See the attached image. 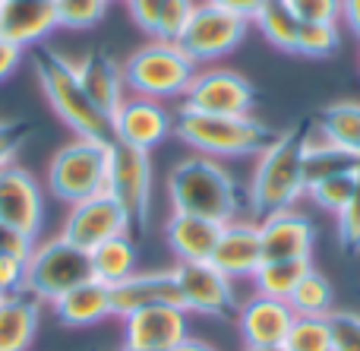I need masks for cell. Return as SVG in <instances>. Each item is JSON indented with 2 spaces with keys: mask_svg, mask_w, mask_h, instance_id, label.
<instances>
[{
  "mask_svg": "<svg viewBox=\"0 0 360 351\" xmlns=\"http://www.w3.org/2000/svg\"><path fill=\"white\" fill-rule=\"evenodd\" d=\"M234 323L247 348H281L288 333H291L294 310L288 307V301L253 295L247 301H240Z\"/></svg>",
  "mask_w": 360,
  "mask_h": 351,
  "instance_id": "2e32d148",
  "label": "cell"
},
{
  "mask_svg": "<svg viewBox=\"0 0 360 351\" xmlns=\"http://www.w3.org/2000/svg\"><path fill=\"white\" fill-rule=\"evenodd\" d=\"M0 298H4V295H0Z\"/></svg>",
  "mask_w": 360,
  "mask_h": 351,
  "instance_id": "681fc988",
  "label": "cell"
},
{
  "mask_svg": "<svg viewBox=\"0 0 360 351\" xmlns=\"http://www.w3.org/2000/svg\"><path fill=\"white\" fill-rule=\"evenodd\" d=\"M25 291V260L0 253V295Z\"/></svg>",
  "mask_w": 360,
  "mask_h": 351,
  "instance_id": "ab89813d",
  "label": "cell"
},
{
  "mask_svg": "<svg viewBox=\"0 0 360 351\" xmlns=\"http://www.w3.org/2000/svg\"><path fill=\"white\" fill-rule=\"evenodd\" d=\"M262 260H310L316 228L300 209H281L259 219Z\"/></svg>",
  "mask_w": 360,
  "mask_h": 351,
  "instance_id": "ac0fdd59",
  "label": "cell"
},
{
  "mask_svg": "<svg viewBox=\"0 0 360 351\" xmlns=\"http://www.w3.org/2000/svg\"><path fill=\"white\" fill-rule=\"evenodd\" d=\"M105 190L124 206L133 228H146L149 212H152V158H149V152L111 139Z\"/></svg>",
  "mask_w": 360,
  "mask_h": 351,
  "instance_id": "30bf717a",
  "label": "cell"
},
{
  "mask_svg": "<svg viewBox=\"0 0 360 351\" xmlns=\"http://www.w3.org/2000/svg\"><path fill=\"white\" fill-rule=\"evenodd\" d=\"M29 139V127L19 120H0V168L13 165L16 152L22 149V143Z\"/></svg>",
  "mask_w": 360,
  "mask_h": 351,
  "instance_id": "f35d334b",
  "label": "cell"
},
{
  "mask_svg": "<svg viewBox=\"0 0 360 351\" xmlns=\"http://www.w3.org/2000/svg\"><path fill=\"white\" fill-rule=\"evenodd\" d=\"M313 127L326 143L360 155V101H332L319 111Z\"/></svg>",
  "mask_w": 360,
  "mask_h": 351,
  "instance_id": "4316f807",
  "label": "cell"
},
{
  "mask_svg": "<svg viewBox=\"0 0 360 351\" xmlns=\"http://www.w3.org/2000/svg\"><path fill=\"white\" fill-rule=\"evenodd\" d=\"M57 16V29H92L101 23L108 0H51Z\"/></svg>",
  "mask_w": 360,
  "mask_h": 351,
  "instance_id": "836d02e7",
  "label": "cell"
},
{
  "mask_svg": "<svg viewBox=\"0 0 360 351\" xmlns=\"http://www.w3.org/2000/svg\"><path fill=\"white\" fill-rule=\"evenodd\" d=\"M218 234H221V225L199 215L171 212V219L165 222V241L177 263H205L218 244Z\"/></svg>",
  "mask_w": 360,
  "mask_h": 351,
  "instance_id": "7402d4cb",
  "label": "cell"
},
{
  "mask_svg": "<svg viewBox=\"0 0 360 351\" xmlns=\"http://www.w3.org/2000/svg\"><path fill=\"white\" fill-rule=\"evenodd\" d=\"M127 10H130L133 23L146 32V35L155 38V25H158V10H162V0H127Z\"/></svg>",
  "mask_w": 360,
  "mask_h": 351,
  "instance_id": "60d3db41",
  "label": "cell"
},
{
  "mask_svg": "<svg viewBox=\"0 0 360 351\" xmlns=\"http://www.w3.org/2000/svg\"><path fill=\"white\" fill-rule=\"evenodd\" d=\"M338 219V244L348 253L360 250V177H357V190L348 200V206L335 215Z\"/></svg>",
  "mask_w": 360,
  "mask_h": 351,
  "instance_id": "8d00e7d4",
  "label": "cell"
},
{
  "mask_svg": "<svg viewBox=\"0 0 360 351\" xmlns=\"http://www.w3.org/2000/svg\"><path fill=\"white\" fill-rule=\"evenodd\" d=\"M247 351H285V348H247Z\"/></svg>",
  "mask_w": 360,
  "mask_h": 351,
  "instance_id": "bcb514c9",
  "label": "cell"
},
{
  "mask_svg": "<svg viewBox=\"0 0 360 351\" xmlns=\"http://www.w3.org/2000/svg\"><path fill=\"white\" fill-rule=\"evenodd\" d=\"M345 171H360V155L326 143V139L316 133V127L310 124L307 143H304V181H307V187L316 181H326V177H332V174H345Z\"/></svg>",
  "mask_w": 360,
  "mask_h": 351,
  "instance_id": "d4e9b609",
  "label": "cell"
},
{
  "mask_svg": "<svg viewBox=\"0 0 360 351\" xmlns=\"http://www.w3.org/2000/svg\"><path fill=\"white\" fill-rule=\"evenodd\" d=\"M300 23H338L342 0H288Z\"/></svg>",
  "mask_w": 360,
  "mask_h": 351,
  "instance_id": "74e56055",
  "label": "cell"
},
{
  "mask_svg": "<svg viewBox=\"0 0 360 351\" xmlns=\"http://www.w3.org/2000/svg\"><path fill=\"white\" fill-rule=\"evenodd\" d=\"M108 4H111V0H108Z\"/></svg>",
  "mask_w": 360,
  "mask_h": 351,
  "instance_id": "c3c4849f",
  "label": "cell"
},
{
  "mask_svg": "<svg viewBox=\"0 0 360 351\" xmlns=\"http://www.w3.org/2000/svg\"><path fill=\"white\" fill-rule=\"evenodd\" d=\"M89 253L67 244L63 238H51L44 244H35L25 260V291L38 301L54 304L70 288L89 282Z\"/></svg>",
  "mask_w": 360,
  "mask_h": 351,
  "instance_id": "52a82bcc",
  "label": "cell"
},
{
  "mask_svg": "<svg viewBox=\"0 0 360 351\" xmlns=\"http://www.w3.org/2000/svg\"><path fill=\"white\" fill-rule=\"evenodd\" d=\"M76 67V76H79L82 92L89 95L95 108H98L105 117H114L120 105L127 98V86H124V70H120L117 60H111L108 54L95 51V54L82 57Z\"/></svg>",
  "mask_w": 360,
  "mask_h": 351,
  "instance_id": "44dd1931",
  "label": "cell"
},
{
  "mask_svg": "<svg viewBox=\"0 0 360 351\" xmlns=\"http://www.w3.org/2000/svg\"><path fill=\"white\" fill-rule=\"evenodd\" d=\"M120 351H127V348H120Z\"/></svg>",
  "mask_w": 360,
  "mask_h": 351,
  "instance_id": "7dc6e473",
  "label": "cell"
},
{
  "mask_svg": "<svg viewBox=\"0 0 360 351\" xmlns=\"http://www.w3.org/2000/svg\"><path fill=\"white\" fill-rule=\"evenodd\" d=\"M51 307L63 326H95V323L111 317V288L89 279V282L70 288L67 295H60Z\"/></svg>",
  "mask_w": 360,
  "mask_h": 351,
  "instance_id": "cb8c5ba5",
  "label": "cell"
},
{
  "mask_svg": "<svg viewBox=\"0 0 360 351\" xmlns=\"http://www.w3.org/2000/svg\"><path fill=\"white\" fill-rule=\"evenodd\" d=\"M41 323V301L29 291L0 298V351H29Z\"/></svg>",
  "mask_w": 360,
  "mask_h": 351,
  "instance_id": "603a6c76",
  "label": "cell"
},
{
  "mask_svg": "<svg viewBox=\"0 0 360 351\" xmlns=\"http://www.w3.org/2000/svg\"><path fill=\"white\" fill-rule=\"evenodd\" d=\"M209 263L218 272L231 279V282H240V279H253V272L262 263V241H259V222L253 219H234L228 225H221L218 234V244L212 250Z\"/></svg>",
  "mask_w": 360,
  "mask_h": 351,
  "instance_id": "e0dca14e",
  "label": "cell"
},
{
  "mask_svg": "<svg viewBox=\"0 0 360 351\" xmlns=\"http://www.w3.org/2000/svg\"><path fill=\"white\" fill-rule=\"evenodd\" d=\"M124 86L130 95L139 98H184L186 86L196 76V63L180 51L177 42H162L152 38L149 44L136 48L124 60Z\"/></svg>",
  "mask_w": 360,
  "mask_h": 351,
  "instance_id": "5b68a950",
  "label": "cell"
},
{
  "mask_svg": "<svg viewBox=\"0 0 360 351\" xmlns=\"http://www.w3.org/2000/svg\"><path fill=\"white\" fill-rule=\"evenodd\" d=\"M338 23H300L297 29V44H294V54L300 57H332L338 51Z\"/></svg>",
  "mask_w": 360,
  "mask_h": 351,
  "instance_id": "d6a6232c",
  "label": "cell"
},
{
  "mask_svg": "<svg viewBox=\"0 0 360 351\" xmlns=\"http://www.w3.org/2000/svg\"><path fill=\"white\" fill-rule=\"evenodd\" d=\"M19 63H22V48L6 42V38H0V82L10 79V76L19 70Z\"/></svg>",
  "mask_w": 360,
  "mask_h": 351,
  "instance_id": "b9f144b4",
  "label": "cell"
},
{
  "mask_svg": "<svg viewBox=\"0 0 360 351\" xmlns=\"http://www.w3.org/2000/svg\"><path fill=\"white\" fill-rule=\"evenodd\" d=\"M35 73L41 82V92L54 114L82 139H111V117L98 111L82 92L76 67L67 57L54 51H38L35 54Z\"/></svg>",
  "mask_w": 360,
  "mask_h": 351,
  "instance_id": "277c9868",
  "label": "cell"
},
{
  "mask_svg": "<svg viewBox=\"0 0 360 351\" xmlns=\"http://www.w3.org/2000/svg\"><path fill=\"white\" fill-rule=\"evenodd\" d=\"M136 241L130 234H120V238H111L105 244H98L95 250H89V269H92V279L101 285H117L124 282L127 276L136 272Z\"/></svg>",
  "mask_w": 360,
  "mask_h": 351,
  "instance_id": "484cf974",
  "label": "cell"
},
{
  "mask_svg": "<svg viewBox=\"0 0 360 351\" xmlns=\"http://www.w3.org/2000/svg\"><path fill=\"white\" fill-rule=\"evenodd\" d=\"M247 25H250V19H240L234 13L202 0V4L193 6L177 44L196 67H205V63H215L221 57H228L243 42Z\"/></svg>",
  "mask_w": 360,
  "mask_h": 351,
  "instance_id": "ba28073f",
  "label": "cell"
},
{
  "mask_svg": "<svg viewBox=\"0 0 360 351\" xmlns=\"http://www.w3.org/2000/svg\"><path fill=\"white\" fill-rule=\"evenodd\" d=\"M288 307L294 310V317H329L335 310V291L332 282L323 272L310 269L297 282V288L288 298Z\"/></svg>",
  "mask_w": 360,
  "mask_h": 351,
  "instance_id": "f546056e",
  "label": "cell"
},
{
  "mask_svg": "<svg viewBox=\"0 0 360 351\" xmlns=\"http://www.w3.org/2000/svg\"><path fill=\"white\" fill-rule=\"evenodd\" d=\"M158 304H177L180 307V288L174 269H155V272H133L124 282L111 285V317H130L136 310L158 307Z\"/></svg>",
  "mask_w": 360,
  "mask_h": 351,
  "instance_id": "d6986e66",
  "label": "cell"
},
{
  "mask_svg": "<svg viewBox=\"0 0 360 351\" xmlns=\"http://www.w3.org/2000/svg\"><path fill=\"white\" fill-rule=\"evenodd\" d=\"M108 158H111V139H82L60 146L48 162V190L54 200L73 203L105 193L108 187Z\"/></svg>",
  "mask_w": 360,
  "mask_h": 351,
  "instance_id": "8992f818",
  "label": "cell"
},
{
  "mask_svg": "<svg viewBox=\"0 0 360 351\" xmlns=\"http://www.w3.org/2000/svg\"><path fill=\"white\" fill-rule=\"evenodd\" d=\"M174 133V114L165 108V101L127 95L124 105L111 117V139L133 146V149L152 152Z\"/></svg>",
  "mask_w": 360,
  "mask_h": 351,
  "instance_id": "4fadbf2b",
  "label": "cell"
},
{
  "mask_svg": "<svg viewBox=\"0 0 360 351\" xmlns=\"http://www.w3.org/2000/svg\"><path fill=\"white\" fill-rule=\"evenodd\" d=\"M174 279L180 288V307L186 314L212 317V320H234L237 317V291L224 272H218L215 266L205 263H177Z\"/></svg>",
  "mask_w": 360,
  "mask_h": 351,
  "instance_id": "8fae6325",
  "label": "cell"
},
{
  "mask_svg": "<svg viewBox=\"0 0 360 351\" xmlns=\"http://www.w3.org/2000/svg\"><path fill=\"white\" fill-rule=\"evenodd\" d=\"M345 25L360 38V0H342V13H338Z\"/></svg>",
  "mask_w": 360,
  "mask_h": 351,
  "instance_id": "ee69618b",
  "label": "cell"
},
{
  "mask_svg": "<svg viewBox=\"0 0 360 351\" xmlns=\"http://www.w3.org/2000/svg\"><path fill=\"white\" fill-rule=\"evenodd\" d=\"M130 228H133L130 215H127L124 206L105 190V193L89 196V200H79L70 206L67 219H63L60 238L67 241V244L89 253L98 244H105V241L130 234Z\"/></svg>",
  "mask_w": 360,
  "mask_h": 351,
  "instance_id": "7c38bea8",
  "label": "cell"
},
{
  "mask_svg": "<svg viewBox=\"0 0 360 351\" xmlns=\"http://www.w3.org/2000/svg\"><path fill=\"white\" fill-rule=\"evenodd\" d=\"M57 29L51 0H0V38L32 48Z\"/></svg>",
  "mask_w": 360,
  "mask_h": 351,
  "instance_id": "ffe728a7",
  "label": "cell"
},
{
  "mask_svg": "<svg viewBox=\"0 0 360 351\" xmlns=\"http://www.w3.org/2000/svg\"><path fill=\"white\" fill-rule=\"evenodd\" d=\"M190 336V314L177 304H158L124 317L127 351H174Z\"/></svg>",
  "mask_w": 360,
  "mask_h": 351,
  "instance_id": "9a60e30c",
  "label": "cell"
},
{
  "mask_svg": "<svg viewBox=\"0 0 360 351\" xmlns=\"http://www.w3.org/2000/svg\"><path fill=\"white\" fill-rule=\"evenodd\" d=\"M168 200L171 212L199 215L218 225H228L243 212V196L234 174L209 155H186L168 171Z\"/></svg>",
  "mask_w": 360,
  "mask_h": 351,
  "instance_id": "7a4b0ae2",
  "label": "cell"
},
{
  "mask_svg": "<svg viewBox=\"0 0 360 351\" xmlns=\"http://www.w3.org/2000/svg\"><path fill=\"white\" fill-rule=\"evenodd\" d=\"M285 351H332L329 317H294Z\"/></svg>",
  "mask_w": 360,
  "mask_h": 351,
  "instance_id": "1f68e13d",
  "label": "cell"
},
{
  "mask_svg": "<svg viewBox=\"0 0 360 351\" xmlns=\"http://www.w3.org/2000/svg\"><path fill=\"white\" fill-rule=\"evenodd\" d=\"M174 351H218V348L209 345V342H202V339H193V336H186V339L180 342Z\"/></svg>",
  "mask_w": 360,
  "mask_h": 351,
  "instance_id": "f6af8a7d",
  "label": "cell"
},
{
  "mask_svg": "<svg viewBox=\"0 0 360 351\" xmlns=\"http://www.w3.org/2000/svg\"><path fill=\"white\" fill-rule=\"evenodd\" d=\"M329 333H332V351H360V314H354V310H332Z\"/></svg>",
  "mask_w": 360,
  "mask_h": 351,
  "instance_id": "d590c367",
  "label": "cell"
},
{
  "mask_svg": "<svg viewBox=\"0 0 360 351\" xmlns=\"http://www.w3.org/2000/svg\"><path fill=\"white\" fill-rule=\"evenodd\" d=\"M256 89L243 73L228 67L196 70L193 82L180 98V111L196 114H221V117H243L253 114Z\"/></svg>",
  "mask_w": 360,
  "mask_h": 351,
  "instance_id": "9c48e42d",
  "label": "cell"
},
{
  "mask_svg": "<svg viewBox=\"0 0 360 351\" xmlns=\"http://www.w3.org/2000/svg\"><path fill=\"white\" fill-rule=\"evenodd\" d=\"M250 23L259 25L262 38H266L272 48L294 54L300 19L294 16V10H291V4H288V0H262L259 10H256V16L250 19Z\"/></svg>",
  "mask_w": 360,
  "mask_h": 351,
  "instance_id": "f1b7e54d",
  "label": "cell"
},
{
  "mask_svg": "<svg viewBox=\"0 0 360 351\" xmlns=\"http://www.w3.org/2000/svg\"><path fill=\"white\" fill-rule=\"evenodd\" d=\"M193 6H196V0H162L155 38H162V42H177L186 19H190V13H193Z\"/></svg>",
  "mask_w": 360,
  "mask_h": 351,
  "instance_id": "e575fe53",
  "label": "cell"
},
{
  "mask_svg": "<svg viewBox=\"0 0 360 351\" xmlns=\"http://www.w3.org/2000/svg\"><path fill=\"white\" fill-rule=\"evenodd\" d=\"M205 4H215V6H221V10L240 16V19H253L262 0H205Z\"/></svg>",
  "mask_w": 360,
  "mask_h": 351,
  "instance_id": "7bdbcfd3",
  "label": "cell"
},
{
  "mask_svg": "<svg viewBox=\"0 0 360 351\" xmlns=\"http://www.w3.org/2000/svg\"><path fill=\"white\" fill-rule=\"evenodd\" d=\"M0 225L35 241L44 225V190L19 165L0 168Z\"/></svg>",
  "mask_w": 360,
  "mask_h": 351,
  "instance_id": "5bb4252c",
  "label": "cell"
},
{
  "mask_svg": "<svg viewBox=\"0 0 360 351\" xmlns=\"http://www.w3.org/2000/svg\"><path fill=\"white\" fill-rule=\"evenodd\" d=\"M313 120H300L297 127L285 133H275V139L256 155V168L250 177L247 206L256 219H266L281 209H294V203L307 193L304 181V143Z\"/></svg>",
  "mask_w": 360,
  "mask_h": 351,
  "instance_id": "6da1fadb",
  "label": "cell"
},
{
  "mask_svg": "<svg viewBox=\"0 0 360 351\" xmlns=\"http://www.w3.org/2000/svg\"><path fill=\"white\" fill-rule=\"evenodd\" d=\"M313 269L310 260H262L259 269L253 272V288L256 295L275 298V301H288L297 282Z\"/></svg>",
  "mask_w": 360,
  "mask_h": 351,
  "instance_id": "83f0119b",
  "label": "cell"
},
{
  "mask_svg": "<svg viewBox=\"0 0 360 351\" xmlns=\"http://www.w3.org/2000/svg\"><path fill=\"white\" fill-rule=\"evenodd\" d=\"M357 177L360 171H345V174H332L326 177V181H316L307 187V193H310V200L316 203L319 209H326V212H342L345 206H348V200L354 196L357 190Z\"/></svg>",
  "mask_w": 360,
  "mask_h": 351,
  "instance_id": "4dcf8cb0",
  "label": "cell"
},
{
  "mask_svg": "<svg viewBox=\"0 0 360 351\" xmlns=\"http://www.w3.org/2000/svg\"><path fill=\"white\" fill-rule=\"evenodd\" d=\"M174 136L186 149H196V155L209 158H247L259 155L275 133L253 114L243 117H221V114H196L177 111Z\"/></svg>",
  "mask_w": 360,
  "mask_h": 351,
  "instance_id": "3957f363",
  "label": "cell"
}]
</instances>
